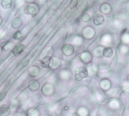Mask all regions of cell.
<instances>
[{
    "instance_id": "6da1fadb",
    "label": "cell",
    "mask_w": 129,
    "mask_h": 116,
    "mask_svg": "<svg viewBox=\"0 0 129 116\" xmlns=\"http://www.w3.org/2000/svg\"><path fill=\"white\" fill-rule=\"evenodd\" d=\"M23 11L26 14L31 16H36L39 11V5L36 3V2H34L26 5Z\"/></svg>"
},
{
    "instance_id": "7a4b0ae2",
    "label": "cell",
    "mask_w": 129,
    "mask_h": 116,
    "mask_svg": "<svg viewBox=\"0 0 129 116\" xmlns=\"http://www.w3.org/2000/svg\"><path fill=\"white\" fill-rule=\"evenodd\" d=\"M42 94L45 97H51L55 93V88L51 83H45L41 88Z\"/></svg>"
},
{
    "instance_id": "3957f363",
    "label": "cell",
    "mask_w": 129,
    "mask_h": 116,
    "mask_svg": "<svg viewBox=\"0 0 129 116\" xmlns=\"http://www.w3.org/2000/svg\"><path fill=\"white\" fill-rule=\"evenodd\" d=\"M88 75V69L85 66H81L79 69L78 72L75 75V79L76 81H82L83 79L86 78Z\"/></svg>"
},
{
    "instance_id": "277c9868",
    "label": "cell",
    "mask_w": 129,
    "mask_h": 116,
    "mask_svg": "<svg viewBox=\"0 0 129 116\" xmlns=\"http://www.w3.org/2000/svg\"><path fill=\"white\" fill-rule=\"evenodd\" d=\"M95 35V32L94 29L91 27V26H87L85 28L83 29L82 31V35L88 39L92 38Z\"/></svg>"
},
{
    "instance_id": "5b68a950",
    "label": "cell",
    "mask_w": 129,
    "mask_h": 116,
    "mask_svg": "<svg viewBox=\"0 0 129 116\" xmlns=\"http://www.w3.org/2000/svg\"><path fill=\"white\" fill-rule=\"evenodd\" d=\"M61 51L65 56H71L74 53V48L70 44H66L62 47Z\"/></svg>"
},
{
    "instance_id": "8992f818",
    "label": "cell",
    "mask_w": 129,
    "mask_h": 116,
    "mask_svg": "<svg viewBox=\"0 0 129 116\" xmlns=\"http://www.w3.org/2000/svg\"><path fill=\"white\" fill-rule=\"evenodd\" d=\"M23 20L20 17H14L11 22V26L13 29H18L23 26Z\"/></svg>"
},
{
    "instance_id": "52a82bcc",
    "label": "cell",
    "mask_w": 129,
    "mask_h": 116,
    "mask_svg": "<svg viewBox=\"0 0 129 116\" xmlns=\"http://www.w3.org/2000/svg\"><path fill=\"white\" fill-rule=\"evenodd\" d=\"M40 88L39 82L36 79H32L28 83V88L31 91H37Z\"/></svg>"
},
{
    "instance_id": "ba28073f",
    "label": "cell",
    "mask_w": 129,
    "mask_h": 116,
    "mask_svg": "<svg viewBox=\"0 0 129 116\" xmlns=\"http://www.w3.org/2000/svg\"><path fill=\"white\" fill-rule=\"evenodd\" d=\"M25 50V45L23 44H19L14 47V48L11 50V52L14 56H19Z\"/></svg>"
},
{
    "instance_id": "9c48e42d",
    "label": "cell",
    "mask_w": 129,
    "mask_h": 116,
    "mask_svg": "<svg viewBox=\"0 0 129 116\" xmlns=\"http://www.w3.org/2000/svg\"><path fill=\"white\" fill-rule=\"evenodd\" d=\"M80 60L84 63H88L92 60V55L89 51H84L80 55Z\"/></svg>"
},
{
    "instance_id": "30bf717a",
    "label": "cell",
    "mask_w": 129,
    "mask_h": 116,
    "mask_svg": "<svg viewBox=\"0 0 129 116\" xmlns=\"http://www.w3.org/2000/svg\"><path fill=\"white\" fill-rule=\"evenodd\" d=\"M52 57L51 56H45L42 60H41V64L43 68L49 69L51 67V63Z\"/></svg>"
},
{
    "instance_id": "8fae6325",
    "label": "cell",
    "mask_w": 129,
    "mask_h": 116,
    "mask_svg": "<svg viewBox=\"0 0 129 116\" xmlns=\"http://www.w3.org/2000/svg\"><path fill=\"white\" fill-rule=\"evenodd\" d=\"M105 21L104 17L101 14H98L94 16V17L93 18V23L94 24H95L96 26H99V25H102L104 24Z\"/></svg>"
},
{
    "instance_id": "7c38bea8",
    "label": "cell",
    "mask_w": 129,
    "mask_h": 116,
    "mask_svg": "<svg viewBox=\"0 0 129 116\" xmlns=\"http://www.w3.org/2000/svg\"><path fill=\"white\" fill-rule=\"evenodd\" d=\"M11 113V107L6 104L0 106V116H8Z\"/></svg>"
},
{
    "instance_id": "4fadbf2b",
    "label": "cell",
    "mask_w": 129,
    "mask_h": 116,
    "mask_svg": "<svg viewBox=\"0 0 129 116\" xmlns=\"http://www.w3.org/2000/svg\"><path fill=\"white\" fill-rule=\"evenodd\" d=\"M40 69L37 66H32L29 69V75L32 78H36L39 74Z\"/></svg>"
},
{
    "instance_id": "5bb4252c",
    "label": "cell",
    "mask_w": 129,
    "mask_h": 116,
    "mask_svg": "<svg viewBox=\"0 0 129 116\" xmlns=\"http://www.w3.org/2000/svg\"><path fill=\"white\" fill-rule=\"evenodd\" d=\"M61 65V62L60 60L57 57H52V60H51V69H58Z\"/></svg>"
},
{
    "instance_id": "9a60e30c",
    "label": "cell",
    "mask_w": 129,
    "mask_h": 116,
    "mask_svg": "<svg viewBox=\"0 0 129 116\" xmlns=\"http://www.w3.org/2000/svg\"><path fill=\"white\" fill-rule=\"evenodd\" d=\"M100 11L103 14H109L111 11V6L109 3H104L100 7Z\"/></svg>"
},
{
    "instance_id": "2e32d148",
    "label": "cell",
    "mask_w": 129,
    "mask_h": 116,
    "mask_svg": "<svg viewBox=\"0 0 129 116\" xmlns=\"http://www.w3.org/2000/svg\"><path fill=\"white\" fill-rule=\"evenodd\" d=\"M1 5L4 9H10L13 6V2L11 0H2L1 2Z\"/></svg>"
},
{
    "instance_id": "e0dca14e",
    "label": "cell",
    "mask_w": 129,
    "mask_h": 116,
    "mask_svg": "<svg viewBox=\"0 0 129 116\" xmlns=\"http://www.w3.org/2000/svg\"><path fill=\"white\" fill-rule=\"evenodd\" d=\"M113 55V50L108 47V48H105L104 49V51H103V56L107 57V58H110Z\"/></svg>"
},
{
    "instance_id": "ac0fdd59",
    "label": "cell",
    "mask_w": 129,
    "mask_h": 116,
    "mask_svg": "<svg viewBox=\"0 0 129 116\" xmlns=\"http://www.w3.org/2000/svg\"><path fill=\"white\" fill-rule=\"evenodd\" d=\"M2 48V51L6 52V51H10V50H12L14 48V45H13L12 42H11L10 41H8L3 45V46Z\"/></svg>"
},
{
    "instance_id": "d6986e66",
    "label": "cell",
    "mask_w": 129,
    "mask_h": 116,
    "mask_svg": "<svg viewBox=\"0 0 129 116\" xmlns=\"http://www.w3.org/2000/svg\"><path fill=\"white\" fill-rule=\"evenodd\" d=\"M26 115L27 116H40V113L39 109H37L36 108H31L29 109L27 112H26Z\"/></svg>"
},
{
    "instance_id": "ffe728a7",
    "label": "cell",
    "mask_w": 129,
    "mask_h": 116,
    "mask_svg": "<svg viewBox=\"0 0 129 116\" xmlns=\"http://www.w3.org/2000/svg\"><path fill=\"white\" fill-rule=\"evenodd\" d=\"M23 37H24V35H23V33L20 30H17V31L13 34V38H14V40H17V41L21 40Z\"/></svg>"
},
{
    "instance_id": "44dd1931",
    "label": "cell",
    "mask_w": 129,
    "mask_h": 116,
    "mask_svg": "<svg viewBox=\"0 0 129 116\" xmlns=\"http://www.w3.org/2000/svg\"><path fill=\"white\" fill-rule=\"evenodd\" d=\"M104 49V48L102 47V46H98V47H97V48L94 49V55L97 56V57H100V56L103 55Z\"/></svg>"
},
{
    "instance_id": "7402d4cb",
    "label": "cell",
    "mask_w": 129,
    "mask_h": 116,
    "mask_svg": "<svg viewBox=\"0 0 129 116\" xmlns=\"http://www.w3.org/2000/svg\"><path fill=\"white\" fill-rule=\"evenodd\" d=\"M29 63V60H23V61L19 64L18 66L20 67V69H21L26 67Z\"/></svg>"
},
{
    "instance_id": "603a6c76",
    "label": "cell",
    "mask_w": 129,
    "mask_h": 116,
    "mask_svg": "<svg viewBox=\"0 0 129 116\" xmlns=\"http://www.w3.org/2000/svg\"><path fill=\"white\" fill-rule=\"evenodd\" d=\"M81 19H82V20L84 21V22H88V21H89V20H90V15H89L88 13H84V14L82 15Z\"/></svg>"
},
{
    "instance_id": "cb8c5ba5",
    "label": "cell",
    "mask_w": 129,
    "mask_h": 116,
    "mask_svg": "<svg viewBox=\"0 0 129 116\" xmlns=\"http://www.w3.org/2000/svg\"><path fill=\"white\" fill-rule=\"evenodd\" d=\"M77 5H78V1L77 0H72L70 2V9L75 8Z\"/></svg>"
},
{
    "instance_id": "d4e9b609",
    "label": "cell",
    "mask_w": 129,
    "mask_h": 116,
    "mask_svg": "<svg viewBox=\"0 0 129 116\" xmlns=\"http://www.w3.org/2000/svg\"><path fill=\"white\" fill-rule=\"evenodd\" d=\"M6 95H7V92H5V91H2L0 93V102L2 101L5 98Z\"/></svg>"
},
{
    "instance_id": "484cf974",
    "label": "cell",
    "mask_w": 129,
    "mask_h": 116,
    "mask_svg": "<svg viewBox=\"0 0 129 116\" xmlns=\"http://www.w3.org/2000/svg\"><path fill=\"white\" fill-rule=\"evenodd\" d=\"M5 35V32L3 29H0V38H3Z\"/></svg>"
},
{
    "instance_id": "4316f807",
    "label": "cell",
    "mask_w": 129,
    "mask_h": 116,
    "mask_svg": "<svg viewBox=\"0 0 129 116\" xmlns=\"http://www.w3.org/2000/svg\"><path fill=\"white\" fill-rule=\"evenodd\" d=\"M72 116H80V115H79L78 112H73V113L72 114Z\"/></svg>"
},
{
    "instance_id": "83f0119b",
    "label": "cell",
    "mask_w": 129,
    "mask_h": 116,
    "mask_svg": "<svg viewBox=\"0 0 129 116\" xmlns=\"http://www.w3.org/2000/svg\"><path fill=\"white\" fill-rule=\"evenodd\" d=\"M2 46H0V56H1V54H2Z\"/></svg>"
},
{
    "instance_id": "f1b7e54d",
    "label": "cell",
    "mask_w": 129,
    "mask_h": 116,
    "mask_svg": "<svg viewBox=\"0 0 129 116\" xmlns=\"http://www.w3.org/2000/svg\"><path fill=\"white\" fill-rule=\"evenodd\" d=\"M68 109H69L68 106H65V107H64V110H65V111H67Z\"/></svg>"
},
{
    "instance_id": "f546056e",
    "label": "cell",
    "mask_w": 129,
    "mask_h": 116,
    "mask_svg": "<svg viewBox=\"0 0 129 116\" xmlns=\"http://www.w3.org/2000/svg\"><path fill=\"white\" fill-rule=\"evenodd\" d=\"M2 23V17L0 16V26H1Z\"/></svg>"
},
{
    "instance_id": "4dcf8cb0",
    "label": "cell",
    "mask_w": 129,
    "mask_h": 116,
    "mask_svg": "<svg viewBox=\"0 0 129 116\" xmlns=\"http://www.w3.org/2000/svg\"><path fill=\"white\" fill-rule=\"evenodd\" d=\"M51 116H57V115H56V113H55V112H53V113L51 115Z\"/></svg>"
},
{
    "instance_id": "1f68e13d",
    "label": "cell",
    "mask_w": 129,
    "mask_h": 116,
    "mask_svg": "<svg viewBox=\"0 0 129 116\" xmlns=\"http://www.w3.org/2000/svg\"><path fill=\"white\" fill-rule=\"evenodd\" d=\"M127 82L129 83V75L127 76Z\"/></svg>"
}]
</instances>
